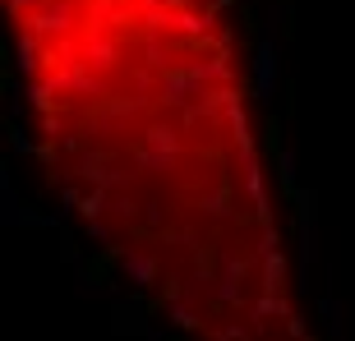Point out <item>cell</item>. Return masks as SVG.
I'll return each instance as SVG.
<instances>
[{"mask_svg":"<svg viewBox=\"0 0 355 341\" xmlns=\"http://www.w3.org/2000/svg\"><path fill=\"white\" fill-rule=\"evenodd\" d=\"M277 88V46L272 42H259V51H254V92H259V102H268Z\"/></svg>","mask_w":355,"mask_h":341,"instance_id":"6da1fadb","label":"cell"},{"mask_svg":"<svg viewBox=\"0 0 355 341\" xmlns=\"http://www.w3.org/2000/svg\"><path fill=\"white\" fill-rule=\"evenodd\" d=\"M88 236L97 240V245H111V226H106V222H97V217H92V222H88Z\"/></svg>","mask_w":355,"mask_h":341,"instance_id":"277c9868","label":"cell"},{"mask_svg":"<svg viewBox=\"0 0 355 341\" xmlns=\"http://www.w3.org/2000/svg\"><path fill=\"white\" fill-rule=\"evenodd\" d=\"M10 148L14 152H33V139H28L24 130H10Z\"/></svg>","mask_w":355,"mask_h":341,"instance_id":"5b68a950","label":"cell"},{"mask_svg":"<svg viewBox=\"0 0 355 341\" xmlns=\"http://www.w3.org/2000/svg\"><path fill=\"white\" fill-rule=\"evenodd\" d=\"M277 166H282V180L295 184V152H286V148H282V152H277Z\"/></svg>","mask_w":355,"mask_h":341,"instance_id":"3957f363","label":"cell"},{"mask_svg":"<svg viewBox=\"0 0 355 341\" xmlns=\"http://www.w3.org/2000/svg\"><path fill=\"white\" fill-rule=\"evenodd\" d=\"M120 268H125V277H134V286H148V281H153V272H157V263L148 259V254H125V263H120Z\"/></svg>","mask_w":355,"mask_h":341,"instance_id":"7a4b0ae2","label":"cell"}]
</instances>
